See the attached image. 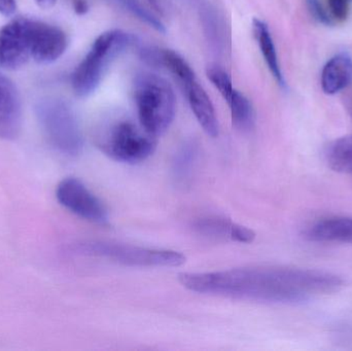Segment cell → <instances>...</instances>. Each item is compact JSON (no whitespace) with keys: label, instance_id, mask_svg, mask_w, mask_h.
Instances as JSON below:
<instances>
[{"label":"cell","instance_id":"cell-25","mask_svg":"<svg viewBox=\"0 0 352 351\" xmlns=\"http://www.w3.org/2000/svg\"><path fill=\"white\" fill-rule=\"evenodd\" d=\"M148 1H150L151 3L153 4V6H154V8H156L157 10H159V1H158V0H148Z\"/></svg>","mask_w":352,"mask_h":351},{"label":"cell","instance_id":"cell-3","mask_svg":"<svg viewBox=\"0 0 352 351\" xmlns=\"http://www.w3.org/2000/svg\"><path fill=\"white\" fill-rule=\"evenodd\" d=\"M95 144L103 154L126 164L148 160L157 148L154 135L125 117L102 122L95 132Z\"/></svg>","mask_w":352,"mask_h":351},{"label":"cell","instance_id":"cell-20","mask_svg":"<svg viewBox=\"0 0 352 351\" xmlns=\"http://www.w3.org/2000/svg\"><path fill=\"white\" fill-rule=\"evenodd\" d=\"M306 3H307V8L309 10L310 14L318 22L324 25L332 24V20H331L330 16H328L326 10L322 8L320 0H306Z\"/></svg>","mask_w":352,"mask_h":351},{"label":"cell","instance_id":"cell-7","mask_svg":"<svg viewBox=\"0 0 352 351\" xmlns=\"http://www.w3.org/2000/svg\"><path fill=\"white\" fill-rule=\"evenodd\" d=\"M36 117L50 146L63 156H78L84 148L80 122L66 101L47 98L37 103Z\"/></svg>","mask_w":352,"mask_h":351},{"label":"cell","instance_id":"cell-16","mask_svg":"<svg viewBox=\"0 0 352 351\" xmlns=\"http://www.w3.org/2000/svg\"><path fill=\"white\" fill-rule=\"evenodd\" d=\"M228 104L231 109L232 121L238 129L246 131L254 126V107L252 102L239 91L236 89L234 90Z\"/></svg>","mask_w":352,"mask_h":351},{"label":"cell","instance_id":"cell-21","mask_svg":"<svg viewBox=\"0 0 352 351\" xmlns=\"http://www.w3.org/2000/svg\"><path fill=\"white\" fill-rule=\"evenodd\" d=\"M351 0H329L331 12L338 20H345L349 16V2Z\"/></svg>","mask_w":352,"mask_h":351},{"label":"cell","instance_id":"cell-17","mask_svg":"<svg viewBox=\"0 0 352 351\" xmlns=\"http://www.w3.org/2000/svg\"><path fill=\"white\" fill-rule=\"evenodd\" d=\"M197 160V148L194 144H186L176 152L173 163V177L178 183L190 179Z\"/></svg>","mask_w":352,"mask_h":351},{"label":"cell","instance_id":"cell-19","mask_svg":"<svg viewBox=\"0 0 352 351\" xmlns=\"http://www.w3.org/2000/svg\"><path fill=\"white\" fill-rule=\"evenodd\" d=\"M207 76L228 102L235 90L229 74L217 66H210L207 68Z\"/></svg>","mask_w":352,"mask_h":351},{"label":"cell","instance_id":"cell-24","mask_svg":"<svg viewBox=\"0 0 352 351\" xmlns=\"http://www.w3.org/2000/svg\"><path fill=\"white\" fill-rule=\"evenodd\" d=\"M37 5L43 8H51L52 6L55 5L57 0H34Z\"/></svg>","mask_w":352,"mask_h":351},{"label":"cell","instance_id":"cell-14","mask_svg":"<svg viewBox=\"0 0 352 351\" xmlns=\"http://www.w3.org/2000/svg\"><path fill=\"white\" fill-rule=\"evenodd\" d=\"M254 30L256 39H258L263 57H264L265 61H266L271 73L273 74L277 82H278L283 88H285V78H283V72H281L278 58H277L276 49H275L274 43H273V38L272 36H271L268 25L263 22V21L258 20V19H254Z\"/></svg>","mask_w":352,"mask_h":351},{"label":"cell","instance_id":"cell-1","mask_svg":"<svg viewBox=\"0 0 352 351\" xmlns=\"http://www.w3.org/2000/svg\"><path fill=\"white\" fill-rule=\"evenodd\" d=\"M190 292L260 303L304 302L338 292L344 280L331 272L289 267L240 268L206 273H180Z\"/></svg>","mask_w":352,"mask_h":351},{"label":"cell","instance_id":"cell-23","mask_svg":"<svg viewBox=\"0 0 352 351\" xmlns=\"http://www.w3.org/2000/svg\"><path fill=\"white\" fill-rule=\"evenodd\" d=\"M74 12L80 16H84L90 10V5L87 0H72Z\"/></svg>","mask_w":352,"mask_h":351},{"label":"cell","instance_id":"cell-4","mask_svg":"<svg viewBox=\"0 0 352 351\" xmlns=\"http://www.w3.org/2000/svg\"><path fill=\"white\" fill-rule=\"evenodd\" d=\"M134 99L138 120L155 137L164 133L175 117L176 100L173 87L155 73L138 74L134 82Z\"/></svg>","mask_w":352,"mask_h":351},{"label":"cell","instance_id":"cell-11","mask_svg":"<svg viewBox=\"0 0 352 351\" xmlns=\"http://www.w3.org/2000/svg\"><path fill=\"white\" fill-rule=\"evenodd\" d=\"M180 84L186 91L184 93L188 104L205 133L211 137H217L219 135V122L212 102L203 87L199 84L197 78H190Z\"/></svg>","mask_w":352,"mask_h":351},{"label":"cell","instance_id":"cell-12","mask_svg":"<svg viewBox=\"0 0 352 351\" xmlns=\"http://www.w3.org/2000/svg\"><path fill=\"white\" fill-rule=\"evenodd\" d=\"M305 238L314 242L352 243V218L318 220L305 231Z\"/></svg>","mask_w":352,"mask_h":351},{"label":"cell","instance_id":"cell-10","mask_svg":"<svg viewBox=\"0 0 352 351\" xmlns=\"http://www.w3.org/2000/svg\"><path fill=\"white\" fill-rule=\"evenodd\" d=\"M192 229L197 234L215 240H230L248 245L256 238V233L252 229L217 214H207L197 218L192 223Z\"/></svg>","mask_w":352,"mask_h":351},{"label":"cell","instance_id":"cell-22","mask_svg":"<svg viewBox=\"0 0 352 351\" xmlns=\"http://www.w3.org/2000/svg\"><path fill=\"white\" fill-rule=\"evenodd\" d=\"M16 0H0V14L10 16L16 12Z\"/></svg>","mask_w":352,"mask_h":351},{"label":"cell","instance_id":"cell-8","mask_svg":"<svg viewBox=\"0 0 352 351\" xmlns=\"http://www.w3.org/2000/svg\"><path fill=\"white\" fill-rule=\"evenodd\" d=\"M58 202L80 218L98 225L109 224V212L80 179L67 177L60 181L56 189Z\"/></svg>","mask_w":352,"mask_h":351},{"label":"cell","instance_id":"cell-15","mask_svg":"<svg viewBox=\"0 0 352 351\" xmlns=\"http://www.w3.org/2000/svg\"><path fill=\"white\" fill-rule=\"evenodd\" d=\"M327 160L336 172L352 175V135L343 136L331 144Z\"/></svg>","mask_w":352,"mask_h":351},{"label":"cell","instance_id":"cell-6","mask_svg":"<svg viewBox=\"0 0 352 351\" xmlns=\"http://www.w3.org/2000/svg\"><path fill=\"white\" fill-rule=\"evenodd\" d=\"M69 251L131 267H179L186 261V257L178 251L146 249L113 241H80L70 245Z\"/></svg>","mask_w":352,"mask_h":351},{"label":"cell","instance_id":"cell-13","mask_svg":"<svg viewBox=\"0 0 352 351\" xmlns=\"http://www.w3.org/2000/svg\"><path fill=\"white\" fill-rule=\"evenodd\" d=\"M352 80V59L347 54L333 57L324 67L322 87L324 93L334 95L349 86Z\"/></svg>","mask_w":352,"mask_h":351},{"label":"cell","instance_id":"cell-18","mask_svg":"<svg viewBox=\"0 0 352 351\" xmlns=\"http://www.w3.org/2000/svg\"><path fill=\"white\" fill-rule=\"evenodd\" d=\"M118 5L121 6L124 10H127L130 14H133L136 18L140 19L142 22L146 23L148 26L154 28L155 30L161 33H166V28L164 24L161 22L160 19L157 18L154 14L142 6L138 0H111Z\"/></svg>","mask_w":352,"mask_h":351},{"label":"cell","instance_id":"cell-5","mask_svg":"<svg viewBox=\"0 0 352 351\" xmlns=\"http://www.w3.org/2000/svg\"><path fill=\"white\" fill-rule=\"evenodd\" d=\"M130 33L119 29L99 35L86 57L72 73V84L78 97H88L96 91L107 66L116 57L135 43Z\"/></svg>","mask_w":352,"mask_h":351},{"label":"cell","instance_id":"cell-2","mask_svg":"<svg viewBox=\"0 0 352 351\" xmlns=\"http://www.w3.org/2000/svg\"><path fill=\"white\" fill-rule=\"evenodd\" d=\"M67 45V35L59 27L36 19H14L0 29V66L14 70L30 61L50 64Z\"/></svg>","mask_w":352,"mask_h":351},{"label":"cell","instance_id":"cell-9","mask_svg":"<svg viewBox=\"0 0 352 351\" xmlns=\"http://www.w3.org/2000/svg\"><path fill=\"white\" fill-rule=\"evenodd\" d=\"M23 124L22 101L14 82L0 73V139L14 140Z\"/></svg>","mask_w":352,"mask_h":351}]
</instances>
